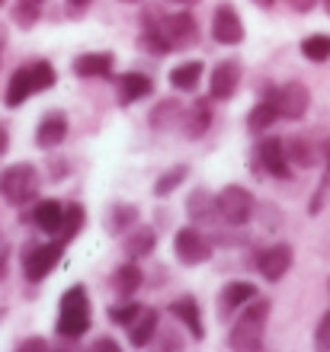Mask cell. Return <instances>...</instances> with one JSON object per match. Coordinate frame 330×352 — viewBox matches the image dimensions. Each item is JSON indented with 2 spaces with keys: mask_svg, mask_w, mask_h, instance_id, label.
Masks as SVG:
<instances>
[{
  "mask_svg": "<svg viewBox=\"0 0 330 352\" xmlns=\"http://www.w3.org/2000/svg\"><path fill=\"white\" fill-rule=\"evenodd\" d=\"M167 311L186 327V333L193 336V340H205V324H202V311H199V301L193 295H180L174 298Z\"/></svg>",
  "mask_w": 330,
  "mask_h": 352,
  "instance_id": "obj_16",
  "label": "cell"
},
{
  "mask_svg": "<svg viewBox=\"0 0 330 352\" xmlns=\"http://www.w3.org/2000/svg\"><path fill=\"white\" fill-rule=\"evenodd\" d=\"M302 55L308 58V61H314V65L327 61V58H330V36H324V32L305 36L302 38Z\"/></svg>",
  "mask_w": 330,
  "mask_h": 352,
  "instance_id": "obj_32",
  "label": "cell"
},
{
  "mask_svg": "<svg viewBox=\"0 0 330 352\" xmlns=\"http://www.w3.org/2000/svg\"><path fill=\"white\" fill-rule=\"evenodd\" d=\"M141 311H145V307L138 305V301H125V305H112L110 307V320L116 327H125V330H129L132 324H135L138 317H141Z\"/></svg>",
  "mask_w": 330,
  "mask_h": 352,
  "instance_id": "obj_33",
  "label": "cell"
},
{
  "mask_svg": "<svg viewBox=\"0 0 330 352\" xmlns=\"http://www.w3.org/2000/svg\"><path fill=\"white\" fill-rule=\"evenodd\" d=\"M250 3H257V7H263V10H266V7H273L276 0H250Z\"/></svg>",
  "mask_w": 330,
  "mask_h": 352,
  "instance_id": "obj_43",
  "label": "cell"
},
{
  "mask_svg": "<svg viewBox=\"0 0 330 352\" xmlns=\"http://www.w3.org/2000/svg\"><path fill=\"white\" fill-rule=\"evenodd\" d=\"M285 151H289V160H292V164H298L302 170L314 167V157H318V151L311 148V141H308V138L295 135V138L285 141Z\"/></svg>",
  "mask_w": 330,
  "mask_h": 352,
  "instance_id": "obj_31",
  "label": "cell"
},
{
  "mask_svg": "<svg viewBox=\"0 0 330 352\" xmlns=\"http://www.w3.org/2000/svg\"><path fill=\"white\" fill-rule=\"evenodd\" d=\"M157 327H161V314H157L154 307H145V311H141V317H138L135 324L129 327L132 346H135V349H141V346H147V343H151V340H154Z\"/></svg>",
  "mask_w": 330,
  "mask_h": 352,
  "instance_id": "obj_27",
  "label": "cell"
},
{
  "mask_svg": "<svg viewBox=\"0 0 330 352\" xmlns=\"http://www.w3.org/2000/svg\"><path fill=\"white\" fill-rule=\"evenodd\" d=\"M141 285H145V272H141L138 260H129L125 266H119L112 272V292L119 298H132Z\"/></svg>",
  "mask_w": 330,
  "mask_h": 352,
  "instance_id": "obj_25",
  "label": "cell"
},
{
  "mask_svg": "<svg viewBox=\"0 0 330 352\" xmlns=\"http://www.w3.org/2000/svg\"><path fill=\"white\" fill-rule=\"evenodd\" d=\"M212 96H199V100H193L189 106H186V116H183V125H180V131H183L189 141L202 138L205 131L212 129Z\"/></svg>",
  "mask_w": 330,
  "mask_h": 352,
  "instance_id": "obj_17",
  "label": "cell"
},
{
  "mask_svg": "<svg viewBox=\"0 0 330 352\" xmlns=\"http://www.w3.org/2000/svg\"><path fill=\"white\" fill-rule=\"evenodd\" d=\"M240 74H244V71H240L238 58H225V61H218L209 74V96L215 102H228L240 87Z\"/></svg>",
  "mask_w": 330,
  "mask_h": 352,
  "instance_id": "obj_10",
  "label": "cell"
},
{
  "mask_svg": "<svg viewBox=\"0 0 330 352\" xmlns=\"http://www.w3.org/2000/svg\"><path fill=\"white\" fill-rule=\"evenodd\" d=\"M112 65H116V55H112V52H83V55L74 58L71 71L77 77H110Z\"/></svg>",
  "mask_w": 330,
  "mask_h": 352,
  "instance_id": "obj_22",
  "label": "cell"
},
{
  "mask_svg": "<svg viewBox=\"0 0 330 352\" xmlns=\"http://www.w3.org/2000/svg\"><path fill=\"white\" fill-rule=\"evenodd\" d=\"M202 74H205L202 61H183V65H176L174 71H170V87L180 93H193L196 87H199Z\"/></svg>",
  "mask_w": 330,
  "mask_h": 352,
  "instance_id": "obj_28",
  "label": "cell"
},
{
  "mask_svg": "<svg viewBox=\"0 0 330 352\" xmlns=\"http://www.w3.org/2000/svg\"><path fill=\"white\" fill-rule=\"evenodd\" d=\"M212 253H215V243L199 228H180L174 234V256L183 266H202L212 260Z\"/></svg>",
  "mask_w": 330,
  "mask_h": 352,
  "instance_id": "obj_7",
  "label": "cell"
},
{
  "mask_svg": "<svg viewBox=\"0 0 330 352\" xmlns=\"http://www.w3.org/2000/svg\"><path fill=\"white\" fill-rule=\"evenodd\" d=\"M276 106H279V116L289 122H302L308 106H311V90L302 84V80H292V84H282L273 93Z\"/></svg>",
  "mask_w": 330,
  "mask_h": 352,
  "instance_id": "obj_11",
  "label": "cell"
},
{
  "mask_svg": "<svg viewBox=\"0 0 330 352\" xmlns=\"http://www.w3.org/2000/svg\"><path fill=\"white\" fill-rule=\"evenodd\" d=\"M122 3H141V0H122Z\"/></svg>",
  "mask_w": 330,
  "mask_h": 352,
  "instance_id": "obj_48",
  "label": "cell"
},
{
  "mask_svg": "<svg viewBox=\"0 0 330 352\" xmlns=\"http://www.w3.org/2000/svg\"><path fill=\"white\" fill-rule=\"evenodd\" d=\"M254 208H257V202L244 186H225L218 192L221 224H228V228H244L254 218Z\"/></svg>",
  "mask_w": 330,
  "mask_h": 352,
  "instance_id": "obj_6",
  "label": "cell"
},
{
  "mask_svg": "<svg viewBox=\"0 0 330 352\" xmlns=\"http://www.w3.org/2000/svg\"><path fill=\"white\" fill-rule=\"evenodd\" d=\"M161 32H164V38L170 42V48L174 52H183V48L196 45L199 42V23H196V16L189 13V10H180V13H161Z\"/></svg>",
  "mask_w": 330,
  "mask_h": 352,
  "instance_id": "obj_8",
  "label": "cell"
},
{
  "mask_svg": "<svg viewBox=\"0 0 330 352\" xmlns=\"http://www.w3.org/2000/svg\"><path fill=\"white\" fill-rule=\"evenodd\" d=\"M7 263H10V247H0V278L7 276Z\"/></svg>",
  "mask_w": 330,
  "mask_h": 352,
  "instance_id": "obj_40",
  "label": "cell"
},
{
  "mask_svg": "<svg viewBox=\"0 0 330 352\" xmlns=\"http://www.w3.org/2000/svg\"><path fill=\"white\" fill-rule=\"evenodd\" d=\"M321 3H324V10H327V13H330V0H321Z\"/></svg>",
  "mask_w": 330,
  "mask_h": 352,
  "instance_id": "obj_47",
  "label": "cell"
},
{
  "mask_svg": "<svg viewBox=\"0 0 330 352\" xmlns=\"http://www.w3.org/2000/svg\"><path fill=\"white\" fill-rule=\"evenodd\" d=\"M39 189H42V176H39V170L32 167V164H10L7 170H0V199L7 205H17V208H23V205H29L32 199L39 195Z\"/></svg>",
  "mask_w": 330,
  "mask_h": 352,
  "instance_id": "obj_3",
  "label": "cell"
},
{
  "mask_svg": "<svg viewBox=\"0 0 330 352\" xmlns=\"http://www.w3.org/2000/svg\"><path fill=\"white\" fill-rule=\"evenodd\" d=\"M212 38L218 45H240L247 38L244 19L238 16V10L231 7V3H218L215 13H212Z\"/></svg>",
  "mask_w": 330,
  "mask_h": 352,
  "instance_id": "obj_9",
  "label": "cell"
},
{
  "mask_svg": "<svg viewBox=\"0 0 330 352\" xmlns=\"http://www.w3.org/2000/svg\"><path fill=\"white\" fill-rule=\"evenodd\" d=\"M314 346H318V349H330V311L318 320V327H314Z\"/></svg>",
  "mask_w": 330,
  "mask_h": 352,
  "instance_id": "obj_35",
  "label": "cell"
},
{
  "mask_svg": "<svg viewBox=\"0 0 330 352\" xmlns=\"http://www.w3.org/2000/svg\"><path fill=\"white\" fill-rule=\"evenodd\" d=\"M157 247V231L154 228H147V224H141V228H132L129 234H125V243H122V250H125V256L129 260H145V256H151Z\"/></svg>",
  "mask_w": 330,
  "mask_h": 352,
  "instance_id": "obj_23",
  "label": "cell"
},
{
  "mask_svg": "<svg viewBox=\"0 0 330 352\" xmlns=\"http://www.w3.org/2000/svg\"><path fill=\"white\" fill-rule=\"evenodd\" d=\"M3 3H7V0H0V7H3Z\"/></svg>",
  "mask_w": 330,
  "mask_h": 352,
  "instance_id": "obj_49",
  "label": "cell"
},
{
  "mask_svg": "<svg viewBox=\"0 0 330 352\" xmlns=\"http://www.w3.org/2000/svg\"><path fill=\"white\" fill-rule=\"evenodd\" d=\"M151 90H154V80L141 74V71H125V74L116 77V100H119V106H135L138 100L151 96Z\"/></svg>",
  "mask_w": 330,
  "mask_h": 352,
  "instance_id": "obj_15",
  "label": "cell"
},
{
  "mask_svg": "<svg viewBox=\"0 0 330 352\" xmlns=\"http://www.w3.org/2000/svg\"><path fill=\"white\" fill-rule=\"evenodd\" d=\"M3 48H7V29L0 26V58H3Z\"/></svg>",
  "mask_w": 330,
  "mask_h": 352,
  "instance_id": "obj_41",
  "label": "cell"
},
{
  "mask_svg": "<svg viewBox=\"0 0 330 352\" xmlns=\"http://www.w3.org/2000/svg\"><path fill=\"white\" fill-rule=\"evenodd\" d=\"M285 3H289V10H295V13H311L318 0H285Z\"/></svg>",
  "mask_w": 330,
  "mask_h": 352,
  "instance_id": "obj_38",
  "label": "cell"
},
{
  "mask_svg": "<svg viewBox=\"0 0 330 352\" xmlns=\"http://www.w3.org/2000/svg\"><path fill=\"white\" fill-rule=\"evenodd\" d=\"M19 352H26V349H48V343L42 340V336H32V340H23V343H17Z\"/></svg>",
  "mask_w": 330,
  "mask_h": 352,
  "instance_id": "obj_37",
  "label": "cell"
},
{
  "mask_svg": "<svg viewBox=\"0 0 330 352\" xmlns=\"http://www.w3.org/2000/svg\"><path fill=\"white\" fill-rule=\"evenodd\" d=\"M39 16H42V13H39V3H23V0H17V7L10 10V19H13L19 29H32L39 23Z\"/></svg>",
  "mask_w": 330,
  "mask_h": 352,
  "instance_id": "obj_34",
  "label": "cell"
},
{
  "mask_svg": "<svg viewBox=\"0 0 330 352\" xmlns=\"http://www.w3.org/2000/svg\"><path fill=\"white\" fill-rule=\"evenodd\" d=\"M167 3H176V7H193V3H199V0H167Z\"/></svg>",
  "mask_w": 330,
  "mask_h": 352,
  "instance_id": "obj_42",
  "label": "cell"
},
{
  "mask_svg": "<svg viewBox=\"0 0 330 352\" xmlns=\"http://www.w3.org/2000/svg\"><path fill=\"white\" fill-rule=\"evenodd\" d=\"M138 205L132 202H116L110 205V212H106V218H103V228L112 234V237H122V234H129L132 228L138 224Z\"/></svg>",
  "mask_w": 330,
  "mask_h": 352,
  "instance_id": "obj_24",
  "label": "cell"
},
{
  "mask_svg": "<svg viewBox=\"0 0 330 352\" xmlns=\"http://www.w3.org/2000/svg\"><path fill=\"white\" fill-rule=\"evenodd\" d=\"M7 148H10V131H7V125L0 122V154H7Z\"/></svg>",
  "mask_w": 330,
  "mask_h": 352,
  "instance_id": "obj_39",
  "label": "cell"
},
{
  "mask_svg": "<svg viewBox=\"0 0 330 352\" xmlns=\"http://www.w3.org/2000/svg\"><path fill=\"white\" fill-rule=\"evenodd\" d=\"M68 243L52 241V243H29L23 250V276L26 282H42V278L52 272V269L61 263Z\"/></svg>",
  "mask_w": 330,
  "mask_h": 352,
  "instance_id": "obj_4",
  "label": "cell"
},
{
  "mask_svg": "<svg viewBox=\"0 0 330 352\" xmlns=\"http://www.w3.org/2000/svg\"><path fill=\"white\" fill-rule=\"evenodd\" d=\"M68 3H71V7H87L90 0H68Z\"/></svg>",
  "mask_w": 330,
  "mask_h": 352,
  "instance_id": "obj_44",
  "label": "cell"
},
{
  "mask_svg": "<svg viewBox=\"0 0 330 352\" xmlns=\"http://www.w3.org/2000/svg\"><path fill=\"white\" fill-rule=\"evenodd\" d=\"M68 129H71V122H68V112L65 109H48L36 125V144L42 151H52L58 148L61 141L68 138Z\"/></svg>",
  "mask_w": 330,
  "mask_h": 352,
  "instance_id": "obj_13",
  "label": "cell"
},
{
  "mask_svg": "<svg viewBox=\"0 0 330 352\" xmlns=\"http://www.w3.org/2000/svg\"><path fill=\"white\" fill-rule=\"evenodd\" d=\"M186 212L196 224H218L221 212H218V195H212L209 189H193L186 195Z\"/></svg>",
  "mask_w": 330,
  "mask_h": 352,
  "instance_id": "obj_19",
  "label": "cell"
},
{
  "mask_svg": "<svg viewBox=\"0 0 330 352\" xmlns=\"http://www.w3.org/2000/svg\"><path fill=\"white\" fill-rule=\"evenodd\" d=\"M273 301L269 298H254L238 311V324L231 327L228 346L240 352H257L263 349V336H266V320H269Z\"/></svg>",
  "mask_w": 330,
  "mask_h": 352,
  "instance_id": "obj_1",
  "label": "cell"
},
{
  "mask_svg": "<svg viewBox=\"0 0 330 352\" xmlns=\"http://www.w3.org/2000/svg\"><path fill=\"white\" fill-rule=\"evenodd\" d=\"M327 183H330V144H327Z\"/></svg>",
  "mask_w": 330,
  "mask_h": 352,
  "instance_id": "obj_45",
  "label": "cell"
},
{
  "mask_svg": "<svg viewBox=\"0 0 330 352\" xmlns=\"http://www.w3.org/2000/svg\"><path fill=\"white\" fill-rule=\"evenodd\" d=\"M39 90V80H36V67L32 65H23L13 71V77H10L7 84V93H3V102H7L10 109H17V106H23V102L29 100V96H36Z\"/></svg>",
  "mask_w": 330,
  "mask_h": 352,
  "instance_id": "obj_14",
  "label": "cell"
},
{
  "mask_svg": "<svg viewBox=\"0 0 330 352\" xmlns=\"http://www.w3.org/2000/svg\"><path fill=\"white\" fill-rule=\"evenodd\" d=\"M186 176H189V167H186V164H174V167L164 170V173L154 179V189H151V192H154L157 199H167L174 189H180V186L186 183Z\"/></svg>",
  "mask_w": 330,
  "mask_h": 352,
  "instance_id": "obj_30",
  "label": "cell"
},
{
  "mask_svg": "<svg viewBox=\"0 0 330 352\" xmlns=\"http://www.w3.org/2000/svg\"><path fill=\"white\" fill-rule=\"evenodd\" d=\"M87 224V208L81 202H68L65 205V221H61V231H58V241L61 243H71L77 234L83 231Z\"/></svg>",
  "mask_w": 330,
  "mask_h": 352,
  "instance_id": "obj_29",
  "label": "cell"
},
{
  "mask_svg": "<svg viewBox=\"0 0 330 352\" xmlns=\"http://www.w3.org/2000/svg\"><path fill=\"white\" fill-rule=\"evenodd\" d=\"M292 263H295L292 243H273V247H266L257 256V272L266 282H282V278L289 276Z\"/></svg>",
  "mask_w": 330,
  "mask_h": 352,
  "instance_id": "obj_12",
  "label": "cell"
},
{
  "mask_svg": "<svg viewBox=\"0 0 330 352\" xmlns=\"http://www.w3.org/2000/svg\"><path fill=\"white\" fill-rule=\"evenodd\" d=\"M93 352H119V343H116L112 336H100V340L93 343Z\"/></svg>",
  "mask_w": 330,
  "mask_h": 352,
  "instance_id": "obj_36",
  "label": "cell"
},
{
  "mask_svg": "<svg viewBox=\"0 0 330 352\" xmlns=\"http://www.w3.org/2000/svg\"><path fill=\"white\" fill-rule=\"evenodd\" d=\"M90 327H93V305L87 288L83 285L65 288V295L58 301V320H55L58 336L61 340H81Z\"/></svg>",
  "mask_w": 330,
  "mask_h": 352,
  "instance_id": "obj_2",
  "label": "cell"
},
{
  "mask_svg": "<svg viewBox=\"0 0 330 352\" xmlns=\"http://www.w3.org/2000/svg\"><path fill=\"white\" fill-rule=\"evenodd\" d=\"M26 221H32L42 234H55L61 231V221H65V205L58 202V199H42L36 202V208L26 214Z\"/></svg>",
  "mask_w": 330,
  "mask_h": 352,
  "instance_id": "obj_20",
  "label": "cell"
},
{
  "mask_svg": "<svg viewBox=\"0 0 330 352\" xmlns=\"http://www.w3.org/2000/svg\"><path fill=\"white\" fill-rule=\"evenodd\" d=\"M183 116H186V106L180 100H161L151 109V116H147V125L154 131H161V135H167V131H176L183 125Z\"/></svg>",
  "mask_w": 330,
  "mask_h": 352,
  "instance_id": "obj_21",
  "label": "cell"
},
{
  "mask_svg": "<svg viewBox=\"0 0 330 352\" xmlns=\"http://www.w3.org/2000/svg\"><path fill=\"white\" fill-rule=\"evenodd\" d=\"M257 298V285L254 282H228V285L218 292V314L221 320H228L240 311V307Z\"/></svg>",
  "mask_w": 330,
  "mask_h": 352,
  "instance_id": "obj_18",
  "label": "cell"
},
{
  "mask_svg": "<svg viewBox=\"0 0 330 352\" xmlns=\"http://www.w3.org/2000/svg\"><path fill=\"white\" fill-rule=\"evenodd\" d=\"M23 3H39V7H42V3H45V0H23Z\"/></svg>",
  "mask_w": 330,
  "mask_h": 352,
  "instance_id": "obj_46",
  "label": "cell"
},
{
  "mask_svg": "<svg viewBox=\"0 0 330 352\" xmlns=\"http://www.w3.org/2000/svg\"><path fill=\"white\" fill-rule=\"evenodd\" d=\"M254 164H260L263 173H269L273 179H289L292 176V160H289V151H285V141L276 138V135H263V138L254 144Z\"/></svg>",
  "mask_w": 330,
  "mask_h": 352,
  "instance_id": "obj_5",
  "label": "cell"
},
{
  "mask_svg": "<svg viewBox=\"0 0 330 352\" xmlns=\"http://www.w3.org/2000/svg\"><path fill=\"white\" fill-rule=\"evenodd\" d=\"M276 119H282V116H279L276 100L269 96V100L257 102V106L247 112V131H250V135H263V131H269L276 125Z\"/></svg>",
  "mask_w": 330,
  "mask_h": 352,
  "instance_id": "obj_26",
  "label": "cell"
}]
</instances>
